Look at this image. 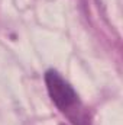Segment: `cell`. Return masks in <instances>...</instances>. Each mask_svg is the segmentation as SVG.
Returning <instances> with one entry per match:
<instances>
[{"instance_id":"cell-1","label":"cell","mask_w":123,"mask_h":125,"mask_svg":"<svg viewBox=\"0 0 123 125\" xmlns=\"http://www.w3.org/2000/svg\"><path fill=\"white\" fill-rule=\"evenodd\" d=\"M45 83L51 100L64 115L72 121V124L83 125V122H88L84 116V108L78 99V94L65 79H62L60 73L55 70H48L45 73Z\"/></svg>"},{"instance_id":"cell-2","label":"cell","mask_w":123,"mask_h":125,"mask_svg":"<svg viewBox=\"0 0 123 125\" xmlns=\"http://www.w3.org/2000/svg\"><path fill=\"white\" fill-rule=\"evenodd\" d=\"M61 125H65V124H61Z\"/></svg>"}]
</instances>
